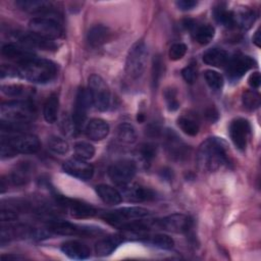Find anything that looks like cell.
Masks as SVG:
<instances>
[{"mask_svg":"<svg viewBox=\"0 0 261 261\" xmlns=\"http://www.w3.org/2000/svg\"><path fill=\"white\" fill-rule=\"evenodd\" d=\"M198 166L204 171H216L227 162L225 143L218 138H208L197 153Z\"/></svg>","mask_w":261,"mask_h":261,"instance_id":"6da1fadb","label":"cell"},{"mask_svg":"<svg viewBox=\"0 0 261 261\" xmlns=\"http://www.w3.org/2000/svg\"><path fill=\"white\" fill-rule=\"evenodd\" d=\"M186 53H187V46L184 43H175L171 45V47L169 48L168 56L170 60L176 61L181 59Z\"/></svg>","mask_w":261,"mask_h":261,"instance_id":"60d3db41","label":"cell"},{"mask_svg":"<svg viewBox=\"0 0 261 261\" xmlns=\"http://www.w3.org/2000/svg\"><path fill=\"white\" fill-rule=\"evenodd\" d=\"M197 4L198 2L195 0H179L176 2V6L180 10H191L194 7H196Z\"/></svg>","mask_w":261,"mask_h":261,"instance_id":"bcb514c9","label":"cell"},{"mask_svg":"<svg viewBox=\"0 0 261 261\" xmlns=\"http://www.w3.org/2000/svg\"><path fill=\"white\" fill-rule=\"evenodd\" d=\"M48 230L61 236H94L99 232V229L91 228L89 226H81L67 221L54 220L48 223Z\"/></svg>","mask_w":261,"mask_h":261,"instance_id":"8fae6325","label":"cell"},{"mask_svg":"<svg viewBox=\"0 0 261 261\" xmlns=\"http://www.w3.org/2000/svg\"><path fill=\"white\" fill-rule=\"evenodd\" d=\"M48 147L52 152H54L56 154H61V155L67 153L69 150L68 143L64 139H62L60 137H56V136L51 137L49 139Z\"/></svg>","mask_w":261,"mask_h":261,"instance_id":"f35d334b","label":"cell"},{"mask_svg":"<svg viewBox=\"0 0 261 261\" xmlns=\"http://www.w3.org/2000/svg\"><path fill=\"white\" fill-rule=\"evenodd\" d=\"M261 83V77H260V73L258 71H255L253 73L250 74L249 79H248V84L253 88V89H257L259 88Z\"/></svg>","mask_w":261,"mask_h":261,"instance_id":"7dc6e473","label":"cell"},{"mask_svg":"<svg viewBox=\"0 0 261 261\" xmlns=\"http://www.w3.org/2000/svg\"><path fill=\"white\" fill-rule=\"evenodd\" d=\"M181 75L188 84H194L197 79V70L194 65H189L182 68Z\"/></svg>","mask_w":261,"mask_h":261,"instance_id":"ee69618b","label":"cell"},{"mask_svg":"<svg viewBox=\"0 0 261 261\" xmlns=\"http://www.w3.org/2000/svg\"><path fill=\"white\" fill-rule=\"evenodd\" d=\"M136 164L130 160H120L113 163L108 169L110 179L119 188L132 181L136 174Z\"/></svg>","mask_w":261,"mask_h":261,"instance_id":"9c48e42d","label":"cell"},{"mask_svg":"<svg viewBox=\"0 0 261 261\" xmlns=\"http://www.w3.org/2000/svg\"><path fill=\"white\" fill-rule=\"evenodd\" d=\"M250 133V123L245 118H236L229 125L230 139L236 148H238L240 151H244L246 149Z\"/></svg>","mask_w":261,"mask_h":261,"instance_id":"7c38bea8","label":"cell"},{"mask_svg":"<svg viewBox=\"0 0 261 261\" xmlns=\"http://www.w3.org/2000/svg\"><path fill=\"white\" fill-rule=\"evenodd\" d=\"M1 91L4 95L16 98V100H20L19 98L24 99L32 93V90L30 88L21 85H3L1 87Z\"/></svg>","mask_w":261,"mask_h":261,"instance_id":"d6a6232c","label":"cell"},{"mask_svg":"<svg viewBox=\"0 0 261 261\" xmlns=\"http://www.w3.org/2000/svg\"><path fill=\"white\" fill-rule=\"evenodd\" d=\"M232 13H233V25H237L238 28H241L243 30L250 29L256 18L255 12L248 7H242V9Z\"/></svg>","mask_w":261,"mask_h":261,"instance_id":"f1b7e54d","label":"cell"},{"mask_svg":"<svg viewBox=\"0 0 261 261\" xmlns=\"http://www.w3.org/2000/svg\"><path fill=\"white\" fill-rule=\"evenodd\" d=\"M59 100L56 94L50 95L44 104V118L48 123H54L57 120Z\"/></svg>","mask_w":261,"mask_h":261,"instance_id":"4dcf8cb0","label":"cell"},{"mask_svg":"<svg viewBox=\"0 0 261 261\" xmlns=\"http://www.w3.org/2000/svg\"><path fill=\"white\" fill-rule=\"evenodd\" d=\"M1 120L14 123H28L35 117L34 104L28 99L12 100L1 105Z\"/></svg>","mask_w":261,"mask_h":261,"instance_id":"3957f363","label":"cell"},{"mask_svg":"<svg viewBox=\"0 0 261 261\" xmlns=\"http://www.w3.org/2000/svg\"><path fill=\"white\" fill-rule=\"evenodd\" d=\"M2 55L5 56L8 59L11 60H16L19 63H21L22 61L33 57V53L27 49L23 48L17 44L14 43H7L2 47Z\"/></svg>","mask_w":261,"mask_h":261,"instance_id":"7402d4cb","label":"cell"},{"mask_svg":"<svg viewBox=\"0 0 261 261\" xmlns=\"http://www.w3.org/2000/svg\"><path fill=\"white\" fill-rule=\"evenodd\" d=\"M22 256L19 255H2L1 259L2 260H18V259H22Z\"/></svg>","mask_w":261,"mask_h":261,"instance_id":"681fc988","label":"cell"},{"mask_svg":"<svg viewBox=\"0 0 261 261\" xmlns=\"http://www.w3.org/2000/svg\"><path fill=\"white\" fill-rule=\"evenodd\" d=\"M62 168L67 174L82 180H88L92 178L94 173L93 166L86 160H83L77 157L66 160L63 163Z\"/></svg>","mask_w":261,"mask_h":261,"instance_id":"5bb4252c","label":"cell"},{"mask_svg":"<svg viewBox=\"0 0 261 261\" xmlns=\"http://www.w3.org/2000/svg\"><path fill=\"white\" fill-rule=\"evenodd\" d=\"M59 202L62 206L66 207L70 213L71 216L75 218H88L92 217L96 214V209L92 207L91 205H88L86 203L76 201V200H71V199H66L61 197L59 199Z\"/></svg>","mask_w":261,"mask_h":261,"instance_id":"e0dca14e","label":"cell"},{"mask_svg":"<svg viewBox=\"0 0 261 261\" xmlns=\"http://www.w3.org/2000/svg\"><path fill=\"white\" fill-rule=\"evenodd\" d=\"M227 76L231 81L239 80L254 65V60L247 55L237 54L227 61Z\"/></svg>","mask_w":261,"mask_h":261,"instance_id":"9a60e30c","label":"cell"},{"mask_svg":"<svg viewBox=\"0 0 261 261\" xmlns=\"http://www.w3.org/2000/svg\"><path fill=\"white\" fill-rule=\"evenodd\" d=\"M148 49L144 42L138 41L135 43L126 57L125 72L132 79L140 77L147 65Z\"/></svg>","mask_w":261,"mask_h":261,"instance_id":"277c9868","label":"cell"},{"mask_svg":"<svg viewBox=\"0 0 261 261\" xmlns=\"http://www.w3.org/2000/svg\"><path fill=\"white\" fill-rule=\"evenodd\" d=\"M253 43L257 46V47H260V41H261V38H260V28L257 29V31L255 32L254 36H253Z\"/></svg>","mask_w":261,"mask_h":261,"instance_id":"c3c4849f","label":"cell"},{"mask_svg":"<svg viewBox=\"0 0 261 261\" xmlns=\"http://www.w3.org/2000/svg\"><path fill=\"white\" fill-rule=\"evenodd\" d=\"M96 193L99 198L108 205H117L122 201V196L120 192H118L115 188L105 184L98 185L96 187Z\"/></svg>","mask_w":261,"mask_h":261,"instance_id":"484cf974","label":"cell"},{"mask_svg":"<svg viewBox=\"0 0 261 261\" xmlns=\"http://www.w3.org/2000/svg\"><path fill=\"white\" fill-rule=\"evenodd\" d=\"M122 242H123V236H120V234H111V236L105 237L97 242L95 247L96 253L99 256H108Z\"/></svg>","mask_w":261,"mask_h":261,"instance_id":"603a6c76","label":"cell"},{"mask_svg":"<svg viewBox=\"0 0 261 261\" xmlns=\"http://www.w3.org/2000/svg\"><path fill=\"white\" fill-rule=\"evenodd\" d=\"M61 251L70 259L83 260L91 255L89 247L79 241H67L61 245Z\"/></svg>","mask_w":261,"mask_h":261,"instance_id":"d6986e66","label":"cell"},{"mask_svg":"<svg viewBox=\"0 0 261 261\" xmlns=\"http://www.w3.org/2000/svg\"><path fill=\"white\" fill-rule=\"evenodd\" d=\"M162 73H163V63H162L161 57L157 55L154 57L153 65H152V85L154 89L158 87Z\"/></svg>","mask_w":261,"mask_h":261,"instance_id":"ab89813d","label":"cell"},{"mask_svg":"<svg viewBox=\"0 0 261 261\" xmlns=\"http://www.w3.org/2000/svg\"><path fill=\"white\" fill-rule=\"evenodd\" d=\"M15 4L20 9L31 13H45L53 10L51 2L42 0H18Z\"/></svg>","mask_w":261,"mask_h":261,"instance_id":"4316f807","label":"cell"},{"mask_svg":"<svg viewBox=\"0 0 261 261\" xmlns=\"http://www.w3.org/2000/svg\"><path fill=\"white\" fill-rule=\"evenodd\" d=\"M150 214L149 210L138 207V206H132V207H123L114 211H109L107 213H104L102 216L105 221H107L109 224L120 227L123 223L135 220V219H142Z\"/></svg>","mask_w":261,"mask_h":261,"instance_id":"8992f818","label":"cell"},{"mask_svg":"<svg viewBox=\"0 0 261 261\" xmlns=\"http://www.w3.org/2000/svg\"><path fill=\"white\" fill-rule=\"evenodd\" d=\"M88 93L91 103L98 110L105 111L108 109L110 104V91L101 76L92 74L89 77Z\"/></svg>","mask_w":261,"mask_h":261,"instance_id":"5b68a950","label":"cell"},{"mask_svg":"<svg viewBox=\"0 0 261 261\" xmlns=\"http://www.w3.org/2000/svg\"><path fill=\"white\" fill-rule=\"evenodd\" d=\"M122 193L121 196L125 197L127 201L130 202H144V201H150L155 198V193L148 188L142 187L137 184H127L123 187H120Z\"/></svg>","mask_w":261,"mask_h":261,"instance_id":"2e32d148","label":"cell"},{"mask_svg":"<svg viewBox=\"0 0 261 261\" xmlns=\"http://www.w3.org/2000/svg\"><path fill=\"white\" fill-rule=\"evenodd\" d=\"M155 154H156V147L153 144L146 143L142 145L140 149V155L145 162H150L155 157Z\"/></svg>","mask_w":261,"mask_h":261,"instance_id":"b9f144b4","label":"cell"},{"mask_svg":"<svg viewBox=\"0 0 261 261\" xmlns=\"http://www.w3.org/2000/svg\"><path fill=\"white\" fill-rule=\"evenodd\" d=\"M243 105L248 110H255L260 106V95L255 90H246L242 95Z\"/></svg>","mask_w":261,"mask_h":261,"instance_id":"d590c367","label":"cell"},{"mask_svg":"<svg viewBox=\"0 0 261 261\" xmlns=\"http://www.w3.org/2000/svg\"><path fill=\"white\" fill-rule=\"evenodd\" d=\"M110 38V31L107 27L103 24H95L93 25L87 36L88 43L92 47H100L104 45Z\"/></svg>","mask_w":261,"mask_h":261,"instance_id":"cb8c5ba5","label":"cell"},{"mask_svg":"<svg viewBox=\"0 0 261 261\" xmlns=\"http://www.w3.org/2000/svg\"><path fill=\"white\" fill-rule=\"evenodd\" d=\"M229 57L226 51L219 48H211L204 52L203 61L214 67H222L227 64Z\"/></svg>","mask_w":261,"mask_h":261,"instance_id":"d4e9b609","label":"cell"},{"mask_svg":"<svg viewBox=\"0 0 261 261\" xmlns=\"http://www.w3.org/2000/svg\"><path fill=\"white\" fill-rule=\"evenodd\" d=\"M164 138L166 150L173 159L180 160L188 155V146L173 132L168 130Z\"/></svg>","mask_w":261,"mask_h":261,"instance_id":"ac0fdd59","label":"cell"},{"mask_svg":"<svg viewBox=\"0 0 261 261\" xmlns=\"http://www.w3.org/2000/svg\"><path fill=\"white\" fill-rule=\"evenodd\" d=\"M15 37L23 44L31 46V47H37L44 50H50L56 48V45L51 40L44 39L32 32L29 33H15Z\"/></svg>","mask_w":261,"mask_h":261,"instance_id":"44dd1931","label":"cell"},{"mask_svg":"<svg viewBox=\"0 0 261 261\" xmlns=\"http://www.w3.org/2000/svg\"><path fill=\"white\" fill-rule=\"evenodd\" d=\"M146 238H147V243H149L153 247H156L162 250H170L174 245L173 239L165 233H157L149 238L147 236Z\"/></svg>","mask_w":261,"mask_h":261,"instance_id":"836d02e7","label":"cell"},{"mask_svg":"<svg viewBox=\"0 0 261 261\" xmlns=\"http://www.w3.org/2000/svg\"><path fill=\"white\" fill-rule=\"evenodd\" d=\"M190 31H192L195 40L201 45H206V44L210 43L215 34L214 28L212 25H210V24L199 25L196 22H194V24L190 29Z\"/></svg>","mask_w":261,"mask_h":261,"instance_id":"83f0119b","label":"cell"},{"mask_svg":"<svg viewBox=\"0 0 261 261\" xmlns=\"http://www.w3.org/2000/svg\"><path fill=\"white\" fill-rule=\"evenodd\" d=\"M165 100H166L169 111H175L178 108L179 103L176 100L175 92L172 89H168L165 91Z\"/></svg>","mask_w":261,"mask_h":261,"instance_id":"7bdbcfd3","label":"cell"},{"mask_svg":"<svg viewBox=\"0 0 261 261\" xmlns=\"http://www.w3.org/2000/svg\"><path fill=\"white\" fill-rule=\"evenodd\" d=\"M204 76H205L206 83L211 89L217 91L223 87V83H224L223 77L219 72L212 69H207L204 72Z\"/></svg>","mask_w":261,"mask_h":261,"instance_id":"74e56055","label":"cell"},{"mask_svg":"<svg viewBox=\"0 0 261 261\" xmlns=\"http://www.w3.org/2000/svg\"><path fill=\"white\" fill-rule=\"evenodd\" d=\"M2 138H4L11 145V147L15 150L17 154L18 153H21V154L36 153L41 146L39 139L32 134L14 133V134L8 135L7 137H4L2 135Z\"/></svg>","mask_w":261,"mask_h":261,"instance_id":"ba28073f","label":"cell"},{"mask_svg":"<svg viewBox=\"0 0 261 261\" xmlns=\"http://www.w3.org/2000/svg\"><path fill=\"white\" fill-rule=\"evenodd\" d=\"M85 134L93 141H101L108 136L109 124L101 118H93L87 123Z\"/></svg>","mask_w":261,"mask_h":261,"instance_id":"ffe728a7","label":"cell"},{"mask_svg":"<svg viewBox=\"0 0 261 261\" xmlns=\"http://www.w3.org/2000/svg\"><path fill=\"white\" fill-rule=\"evenodd\" d=\"M179 128L189 136H196L199 133L200 124L198 119L192 114H182L177 119Z\"/></svg>","mask_w":261,"mask_h":261,"instance_id":"1f68e13d","label":"cell"},{"mask_svg":"<svg viewBox=\"0 0 261 261\" xmlns=\"http://www.w3.org/2000/svg\"><path fill=\"white\" fill-rule=\"evenodd\" d=\"M192 223L193 221L191 217L181 213H173L161 219L155 220L156 227L175 233H184L189 231V229L192 227Z\"/></svg>","mask_w":261,"mask_h":261,"instance_id":"30bf717a","label":"cell"},{"mask_svg":"<svg viewBox=\"0 0 261 261\" xmlns=\"http://www.w3.org/2000/svg\"><path fill=\"white\" fill-rule=\"evenodd\" d=\"M115 137L120 144H134L137 140V133L135 127L129 123H120L115 133Z\"/></svg>","mask_w":261,"mask_h":261,"instance_id":"f546056e","label":"cell"},{"mask_svg":"<svg viewBox=\"0 0 261 261\" xmlns=\"http://www.w3.org/2000/svg\"><path fill=\"white\" fill-rule=\"evenodd\" d=\"M213 15L215 20L227 28L233 27V13L230 10H227L224 6L219 5L214 8Z\"/></svg>","mask_w":261,"mask_h":261,"instance_id":"e575fe53","label":"cell"},{"mask_svg":"<svg viewBox=\"0 0 261 261\" xmlns=\"http://www.w3.org/2000/svg\"><path fill=\"white\" fill-rule=\"evenodd\" d=\"M16 73L25 81L36 84H46L55 77L57 68L52 61L33 56L18 64Z\"/></svg>","mask_w":261,"mask_h":261,"instance_id":"7a4b0ae2","label":"cell"},{"mask_svg":"<svg viewBox=\"0 0 261 261\" xmlns=\"http://www.w3.org/2000/svg\"><path fill=\"white\" fill-rule=\"evenodd\" d=\"M74 154L75 157L83 160H89L95 155V148L92 144L88 142H77L74 144Z\"/></svg>","mask_w":261,"mask_h":261,"instance_id":"8d00e7d4","label":"cell"},{"mask_svg":"<svg viewBox=\"0 0 261 261\" xmlns=\"http://www.w3.org/2000/svg\"><path fill=\"white\" fill-rule=\"evenodd\" d=\"M17 214L14 210L9 209V208H1V220L2 221H11L16 219Z\"/></svg>","mask_w":261,"mask_h":261,"instance_id":"f6af8a7d","label":"cell"},{"mask_svg":"<svg viewBox=\"0 0 261 261\" xmlns=\"http://www.w3.org/2000/svg\"><path fill=\"white\" fill-rule=\"evenodd\" d=\"M30 32L47 40H55L62 36V27L53 18L35 17L29 23Z\"/></svg>","mask_w":261,"mask_h":261,"instance_id":"52a82bcc","label":"cell"},{"mask_svg":"<svg viewBox=\"0 0 261 261\" xmlns=\"http://www.w3.org/2000/svg\"><path fill=\"white\" fill-rule=\"evenodd\" d=\"M90 103H91V100L89 97L88 90L80 89L76 94L74 108H73L72 117H71V121L76 133H79L82 126L84 125V122L87 117V110Z\"/></svg>","mask_w":261,"mask_h":261,"instance_id":"4fadbf2b","label":"cell"}]
</instances>
